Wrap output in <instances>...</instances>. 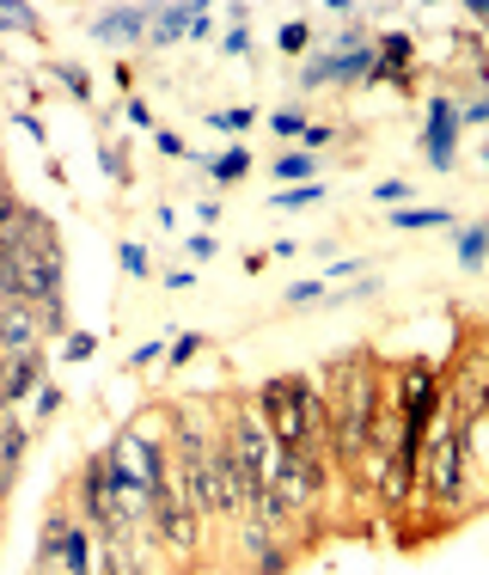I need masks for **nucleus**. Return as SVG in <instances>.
I'll list each match as a JSON object with an SVG mask.
<instances>
[{"label":"nucleus","instance_id":"5","mask_svg":"<svg viewBox=\"0 0 489 575\" xmlns=\"http://www.w3.org/2000/svg\"><path fill=\"white\" fill-rule=\"evenodd\" d=\"M453 129H458V110L446 98H434V117H428V159L434 166H453Z\"/></svg>","mask_w":489,"mask_h":575},{"label":"nucleus","instance_id":"17","mask_svg":"<svg viewBox=\"0 0 489 575\" xmlns=\"http://www.w3.org/2000/svg\"><path fill=\"white\" fill-rule=\"evenodd\" d=\"M404 56H410V37H385V62L404 68ZM385 62H380V68H385Z\"/></svg>","mask_w":489,"mask_h":575},{"label":"nucleus","instance_id":"10","mask_svg":"<svg viewBox=\"0 0 489 575\" xmlns=\"http://www.w3.org/2000/svg\"><path fill=\"white\" fill-rule=\"evenodd\" d=\"M484 251H489V227H465V239H458V257H465V264H477Z\"/></svg>","mask_w":489,"mask_h":575},{"label":"nucleus","instance_id":"22","mask_svg":"<svg viewBox=\"0 0 489 575\" xmlns=\"http://www.w3.org/2000/svg\"><path fill=\"white\" fill-rule=\"evenodd\" d=\"M288 300H294V307H306V300H319V281H294V288H288Z\"/></svg>","mask_w":489,"mask_h":575},{"label":"nucleus","instance_id":"12","mask_svg":"<svg viewBox=\"0 0 489 575\" xmlns=\"http://www.w3.org/2000/svg\"><path fill=\"white\" fill-rule=\"evenodd\" d=\"M208 171H214V178H244V171H251V159H244V154H220Z\"/></svg>","mask_w":489,"mask_h":575},{"label":"nucleus","instance_id":"14","mask_svg":"<svg viewBox=\"0 0 489 575\" xmlns=\"http://www.w3.org/2000/svg\"><path fill=\"white\" fill-rule=\"evenodd\" d=\"M275 203H282V208H300V203H319V184H306V190H282V196H275Z\"/></svg>","mask_w":489,"mask_h":575},{"label":"nucleus","instance_id":"7","mask_svg":"<svg viewBox=\"0 0 489 575\" xmlns=\"http://www.w3.org/2000/svg\"><path fill=\"white\" fill-rule=\"evenodd\" d=\"M19 453H25V429L13 422V410H0V466L13 471V466H19Z\"/></svg>","mask_w":489,"mask_h":575},{"label":"nucleus","instance_id":"2","mask_svg":"<svg viewBox=\"0 0 489 575\" xmlns=\"http://www.w3.org/2000/svg\"><path fill=\"white\" fill-rule=\"evenodd\" d=\"M373 417H380V386H373L367 361H355V368L343 373V405H336V417H331V447L343 453V459H355V453L373 441Z\"/></svg>","mask_w":489,"mask_h":575},{"label":"nucleus","instance_id":"9","mask_svg":"<svg viewBox=\"0 0 489 575\" xmlns=\"http://www.w3.org/2000/svg\"><path fill=\"white\" fill-rule=\"evenodd\" d=\"M135 32H147V19H141V13H110V19H98V37H135Z\"/></svg>","mask_w":489,"mask_h":575},{"label":"nucleus","instance_id":"20","mask_svg":"<svg viewBox=\"0 0 489 575\" xmlns=\"http://www.w3.org/2000/svg\"><path fill=\"white\" fill-rule=\"evenodd\" d=\"M306 37H312L306 25H288V32H282V49H288V56H300V49H306Z\"/></svg>","mask_w":489,"mask_h":575},{"label":"nucleus","instance_id":"3","mask_svg":"<svg viewBox=\"0 0 489 575\" xmlns=\"http://www.w3.org/2000/svg\"><path fill=\"white\" fill-rule=\"evenodd\" d=\"M110 459V478H117V490H135V496H159V483H166V459H159V447H153L147 435H117V447L105 453Z\"/></svg>","mask_w":489,"mask_h":575},{"label":"nucleus","instance_id":"6","mask_svg":"<svg viewBox=\"0 0 489 575\" xmlns=\"http://www.w3.org/2000/svg\"><path fill=\"white\" fill-rule=\"evenodd\" d=\"M31 386H37V356H19V361H7V373H0V398L13 405V398H25Z\"/></svg>","mask_w":489,"mask_h":575},{"label":"nucleus","instance_id":"13","mask_svg":"<svg viewBox=\"0 0 489 575\" xmlns=\"http://www.w3.org/2000/svg\"><path fill=\"white\" fill-rule=\"evenodd\" d=\"M306 171H312V159L306 154H282L275 159V178H306Z\"/></svg>","mask_w":489,"mask_h":575},{"label":"nucleus","instance_id":"4","mask_svg":"<svg viewBox=\"0 0 489 575\" xmlns=\"http://www.w3.org/2000/svg\"><path fill=\"white\" fill-rule=\"evenodd\" d=\"M428 496L446 502L453 508L458 496H465V429H434V441H428Z\"/></svg>","mask_w":489,"mask_h":575},{"label":"nucleus","instance_id":"11","mask_svg":"<svg viewBox=\"0 0 489 575\" xmlns=\"http://www.w3.org/2000/svg\"><path fill=\"white\" fill-rule=\"evenodd\" d=\"M441 220H446V208H404L397 227H441Z\"/></svg>","mask_w":489,"mask_h":575},{"label":"nucleus","instance_id":"23","mask_svg":"<svg viewBox=\"0 0 489 575\" xmlns=\"http://www.w3.org/2000/svg\"><path fill=\"white\" fill-rule=\"evenodd\" d=\"M465 117H472V123H489V98H477V105L465 110Z\"/></svg>","mask_w":489,"mask_h":575},{"label":"nucleus","instance_id":"26","mask_svg":"<svg viewBox=\"0 0 489 575\" xmlns=\"http://www.w3.org/2000/svg\"><path fill=\"white\" fill-rule=\"evenodd\" d=\"M0 196H7V190H0Z\"/></svg>","mask_w":489,"mask_h":575},{"label":"nucleus","instance_id":"25","mask_svg":"<svg viewBox=\"0 0 489 575\" xmlns=\"http://www.w3.org/2000/svg\"><path fill=\"white\" fill-rule=\"evenodd\" d=\"M0 373H7V356H0Z\"/></svg>","mask_w":489,"mask_h":575},{"label":"nucleus","instance_id":"21","mask_svg":"<svg viewBox=\"0 0 489 575\" xmlns=\"http://www.w3.org/2000/svg\"><path fill=\"white\" fill-rule=\"evenodd\" d=\"M56 74H61V86H68L74 98H86V74H80V68H56Z\"/></svg>","mask_w":489,"mask_h":575},{"label":"nucleus","instance_id":"8","mask_svg":"<svg viewBox=\"0 0 489 575\" xmlns=\"http://www.w3.org/2000/svg\"><path fill=\"white\" fill-rule=\"evenodd\" d=\"M190 7H171V13H159L153 19V44H178V32H190Z\"/></svg>","mask_w":489,"mask_h":575},{"label":"nucleus","instance_id":"19","mask_svg":"<svg viewBox=\"0 0 489 575\" xmlns=\"http://www.w3.org/2000/svg\"><path fill=\"white\" fill-rule=\"evenodd\" d=\"M251 123V110H214V129H244Z\"/></svg>","mask_w":489,"mask_h":575},{"label":"nucleus","instance_id":"16","mask_svg":"<svg viewBox=\"0 0 489 575\" xmlns=\"http://www.w3.org/2000/svg\"><path fill=\"white\" fill-rule=\"evenodd\" d=\"M122 269H129V276H147V251H141V245H122Z\"/></svg>","mask_w":489,"mask_h":575},{"label":"nucleus","instance_id":"24","mask_svg":"<svg viewBox=\"0 0 489 575\" xmlns=\"http://www.w3.org/2000/svg\"><path fill=\"white\" fill-rule=\"evenodd\" d=\"M7 483H13V471H7V466H0V496H7Z\"/></svg>","mask_w":489,"mask_h":575},{"label":"nucleus","instance_id":"1","mask_svg":"<svg viewBox=\"0 0 489 575\" xmlns=\"http://www.w3.org/2000/svg\"><path fill=\"white\" fill-rule=\"evenodd\" d=\"M263 422L288 453H319L331 441V410L319 405V392L306 380H270L263 386Z\"/></svg>","mask_w":489,"mask_h":575},{"label":"nucleus","instance_id":"15","mask_svg":"<svg viewBox=\"0 0 489 575\" xmlns=\"http://www.w3.org/2000/svg\"><path fill=\"white\" fill-rule=\"evenodd\" d=\"M275 135H306L300 110H275Z\"/></svg>","mask_w":489,"mask_h":575},{"label":"nucleus","instance_id":"18","mask_svg":"<svg viewBox=\"0 0 489 575\" xmlns=\"http://www.w3.org/2000/svg\"><path fill=\"white\" fill-rule=\"evenodd\" d=\"M258 570H263V575H282V570H288V551H275V544H270V551L258 558Z\"/></svg>","mask_w":489,"mask_h":575}]
</instances>
